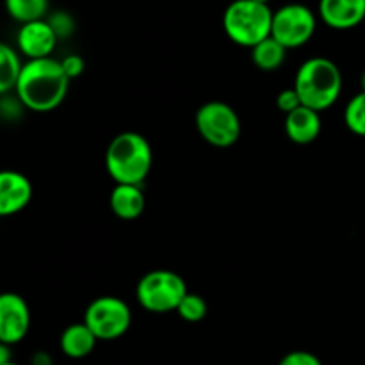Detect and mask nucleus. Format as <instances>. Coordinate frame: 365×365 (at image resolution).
<instances>
[{
  "instance_id": "1",
  "label": "nucleus",
  "mask_w": 365,
  "mask_h": 365,
  "mask_svg": "<svg viewBox=\"0 0 365 365\" xmlns=\"http://www.w3.org/2000/svg\"><path fill=\"white\" fill-rule=\"evenodd\" d=\"M68 88L70 78L64 73L61 61L45 57L24 64L14 93L29 110L48 113L63 103Z\"/></svg>"
},
{
  "instance_id": "2",
  "label": "nucleus",
  "mask_w": 365,
  "mask_h": 365,
  "mask_svg": "<svg viewBox=\"0 0 365 365\" xmlns=\"http://www.w3.org/2000/svg\"><path fill=\"white\" fill-rule=\"evenodd\" d=\"M152 164V146L139 132H121L107 146L106 170L116 184L141 185Z\"/></svg>"
},
{
  "instance_id": "3",
  "label": "nucleus",
  "mask_w": 365,
  "mask_h": 365,
  "mask_svg": "<svg viewBox=\"0 0 365 365\" xmlns=\"http://www.w3.org/2000/svg\"><path fill=\"white\" fill-rule=\"evenodd\" d=\"M292 88L298 91L303 106L321 113L341 98L342 71L328 57H310L296 71Z\"/></svg>"
},
{
  "instance_id": "4",
  "label": "nucleus",
  "mask_w": 365,
  "mask_h": 365,
  "mask_svg": "<svg viewBox=\"0 0 365 365\" xmlns=\"http://www.w3.org/2000/svg\"><path fill=\"white\" fill-rule=\"evenodd\" d=\"M273 14L274 11L267 4L234 0L228 4L223 14L225 34L235 45L252 50L271 36Z\"/></svg>"
},
{
  "instance_id": "5",
  "label": "nucleus",
  "mask_w": 365,
  "mask_h": 365,
  "mask_svg": "<svg viewBox=\"0 0 365 365\" xmlns=\"http://www.w3.org/2000/svg\"><path fill=\"white\" fill-rule=\"evenodd\" d=\"M187 292V284L180 274L170 269H155L138 282L135 299L148 312L166 314L177 310Z\"/></svg>"
},
{
  "instance_id": "6",
  "label": "nucleus",
  "mask_w": 365,
  "mask_h": 365,
  "mask_svg": "<svg viewBox=\"0 0 365 365\" xmlns=\"http://www.w3.org/2000/svg\"><path fill=\"white\" fill-rule=\"evenodd\" d=\"M195 125L198 134L216 148H230L239 141L242 132L241 118L234 107L214 100L207 102L196 110Z\"/></svg>"
},
{
  "instance_id": "7",
  "label": "nucleus",
  "mask_w": 365,
  "mask_h": 365,
  "mask_svg": "<svg viewBox=\"0 0 365 365\" xmlns=\"http://www.w3.org/2000/svg\"><path fill=\"white\" fill-rule=\"evenodd\" d=\"M84 323L91 328L98 341H116L130 328V307L118 296H100L86 309Z\"/></svg>"
},
{
  "instance_id": "8",
  "label": "nucleus",
  "mask_w": 365,
  "mask_h": 365,
  "mask_svg": "<svg viewBox=\"0 0 365 365\" xmlns=\"http://www.w3.org/2000/svg\"><path fill=\"white\" fill-rule=\"evenodd\" d=\"M317 16L305 4H285L273 14L271 36L287 50L299 48L314 38Z\"/></svg>"
},
{
  "instance_id": "9",
  "label": "nucleus",
  "mask_w": 365,
  "mask_h": 365,
  "mask_svg": "<svg viewBox=\"0 0 365 365\" xmlns=\"http://www.w3.org/2000/svg\"><path fill=\"white\" fill-rule=\"evenodd\" d=\"M31 330V309L16 292L0 296V344L14 346Z\"/></svg>"
},
{
  "instance_id": "10",
  "label": "nucleus",
  "mask_w": 365,
  "mask_h": 365,
  "mask_svg": "<svg viewBox=\"0 0 365 365\" xmlns=\"http://www.w3.org/2000/svg\"><path fill=\"white\" fill-rule=\"evenodd\" d=\"M59 38L56 36L53 29L45 20L31 21V24L20 25L16 34V46L21 56L27 57L29 61L45 59L52 57Z\"/></svg>"
},
{
  "instance_id": "11",
  "label": "nucleus",
  "mask_w": 365,
  "mask_h": 365,
  "mask_svg": "<svg viewBox=\"0 0 365 365\" xmlns=\"http://www.w3.org/2000/svg\"><path fill=\"white\" fill-rule=\"evenodd\" d=\"M317 16L335 31H349L365 20V0H319Z\"/></svg>"
},
{
  "instance_id": "12",
  "label": "nucleus",
  "mask_w": 365,
  "mask_h": 365,
  "mask_svg": "<svg viewBox=\"0 0 365 365\" xmlns=\"http://www.w3.org/2000/svg\"><path fill=\"white\" fill-rule=\"evenodd\" d=\"M32 200V184L24 173L6 170L0 175V216L21 212Z\"/></svg>"
},
{
  "instance_id": "13",
  "label": "nucleus",
  "mask_w": 365,
  "mask_h": 365,
  "mask_svg": "<svg viewBox=\"0 0 365 365\" xmlns=\"http://www.w3.org/2000/svg\"><path fill=\"white\" fill-rule=\"evenodd\" d=\"M285 134L294 145H310L321 134V116L317 110L302 106L285 116Z\"/></svg>"
},
{
  "instance_id": "14",
  "label": "nucleus",
  "mask_w": 365,
  "mask_h": 365,
  "mask_svg": "<svg viewBox=\"0 0 365 365\" xmlns=\"http://www.w3.org/2000/svg\"><path fill=\"white\" fill-rule=\"evenodd\" d=\"M110 210L114 216L120 220L132 221L143 216L146 207L145 192L141 185H128V184H116L109 198Z\"/></svg>"
},
{
  "instance_id": "15",
  "label": "nucleus",
  "mask_w": 365,
  "mask_h": 365,
  "mask_svg": "<svg viewBox=\"0 0 365 365\" xmlns=\"http://www.w3.org/2000/svg\"><path fill=\"white\" fill-rule=\"evenodd\" d=\"M96 335L93 334L91 328L82 321V323H73L70 327L64 328L63 335H61V351L68 356V359L81 360L86 359L95 349Z\"/></svg>"
},
{
  "instance_id": "16",
  "label": "nucleus",
  "mask_w": 365,
  "mask_h": 365,
  "mask_svg": "<svg viewBox=\"0 0 365 365\" xmlns=\"http://www.w3.org/2000/svg\"><path fill=\"white\" fill-rule=\"evenodd\" d=\"M285 59H287V48L273 36L252 48L253 64L262 71H277L285 63Z\"/></svg>"
},
{
  "instance_id": "17",
  "label": "nucleus",
  "mask_w": 365,
  "mask_h": 365,
  "mask_svg": "<svg viewBox=\"0 0 365 365\" xmlns=\"http://www.w3.org/2000/svg\"><path fill=\"white\" fill-rule=\"evenodd\" d=\"M24 64L25 63H21L20 56L13 46L6 45V43L0 45V93L2 95L14 93Z\"/></svg>"
},
{
  "instance_id": "18",
  "label": "nucleus",
  "mask_w": 365,
  "mask_h": 365,
  "mask_svg": "<svg viewBox=\"0 0 365 365\" xmlns=\"http://www.w3.org/2000/svg\"><path fill=\"white\" fill-rule=\"evenodd\" d=\"M7 14L20 25L45 20L48 0H6Z\"/></svg>"
},
{
  "instance_id": "19",
  "label": "nucleus",
  "mask_w": 365,
  "mask_h": 365,
  "mask_svg": "<svg viewBox=\"0 0 365 365\" xmlns=\"http://www.w3.org/2000/svg\"><path fill=\"white\" fill-rule=\"evenodd\" d=\"M344 123L353 134L365 138V93L360 91L346 103Z\"/></svg>"
},
{
  "instance_id": "20",
  "label": "nucleus",
  "mask_w": 365,
  "mask_h": 365,
  "mask_svg": "<svg viewBox=\"0 0 365 365\" xmlns=\"http://www.w3.org/2000/svg\"><path fill=\"white\" fill-rule=\"evenodd\" d=\"M207 302L200 294L195 292H187L185 298L182 299L180 305H178L177 314L187 323H200L202 319H205L207 316Z\"/></svg>"
},
{
  "instance_id": "21",
  "label": "nucleus",
  "mask_w": 365,
  "mask_h": 365,
  "mask_svg": "<svg viewBox=\"0 0 365 365\" xmlns=\"http://www.w3.org/2000/svg\"><path fill=\"white\" fill-rule=\"evenodd\" d=\"M46 21H48L50 27L53 29V32H56L59 39L70 38L75 32V20L66 11H56V13H52L46 18Z\"/></svg>"
},
{
  "instance_id": "22",
  "label": "nucleus",
  "mask_w": 365,
  "mask_h": 365,
  "mask_svg": "<svg viewBox=\"0 0 365 365\" xmlns=\"http://www.w3.org/2000/svg\"><path fill=\"white\" fill-rule=\"evenodd\" d=\"M25 109H27V107H25L24 102L18 98L16 93H6V95H2V98H0V114H2L4 120H20Z\"/></svg>"
},
{
  "instance_id": "23",
  "label": "nucleus",
  "mask_w": 365,
  "mask_h": 365,
  "mask_svg": "<svg viewBox=\"0 0 365 365\" xmlns=\"http://www.w3.org/2000/svg\"><path fill=\"white\" fill-rule=\"evenodd\" d=\"M302 106H303L302 98H299L298 91H296L294 88L284 89V91L278 93L277 107L285 114V116H287V114H291L292 110H296L298 107H302Z\"/></svg>"
},
{
  "instance_id": "24",
  "label": "nucleus",
  "mask_w": 365,
  "mask_h": 365,
  "mask_svg": "<svg viewBox=\"0 0 365 365\" xmlns=\"http://www.w3.org/2000/svg\"><path fill=\"white\" fill-rule=\"evenodd\" d=\"M278 365H323V362H321L319 356L314 355V353L298 349V351L287 353Z\"/></svg>"
},
{
  "instance_id": "25",
  "label": "nucleus",
  "mask_w": 365,
  "mask_h": 365,
  "mask_svg": "<svg viewBox=\"0 0 365 365\" xmlns=\"http://www.w3.org/2000/svg\"><path fill=\"white\" fill-rule=\"evenodd\" d=\"M61 64H63V70L64 73L68 75V78H77L81 77L82 71H84L86 68V63L84 59H82L78 53H70V56H66L64 59H61Z\"/></svg>"
},
{
  "instance_id": "26",
  "label": "nucleus",
  "mask_w": 365,
  "mask_h": 365,
  "mask_svg": "<svg viewBox=\"0 0 365 365\" xmlns=\"http://www.w3.org/2000/svg\"><path fill=\"white\" fill-rule=\"evenodd\" d=\"M31 365H52V359H50L48 353L38 351L34 353V356H32Z\"/></svg>"
},
{
  "instance_id": "27",
  "label": "nucleus",
  "mask_w": 365,
  "mask_h": 365,
  "mask_svg": "<svg viewBox=\"0 0 365 365\" xmlns=\"http://www.w3.org/2000/svg\"><path fill=\"white\" fill-rule=\"evenodd\" d=\"M360 86H362V91L365 93V71L362 73V77H360Z\"/></svg>"
},
{
  "instance_id": "28",
  "label": "nucleus",
  "mask_w": 365,
  "mask_h": 365,
  "mask_svg": "<svg viewBox=\"0 0 365 365\" xmlns=\"http://www.w3.org/2000/svg\"><path fill=\"white\" fill-rule=\"evenodd\" d=\"M253 2H259V4H267V6H269V2H271V0H253Z\"/></svg>"
},
{
  "instance_id": "29",
  "label": "nucleus",
  "mask_w": 365,
  "mask_h": 365,
  "mask_svg": "<svg viewBox=\"0 0 365 365\" xmlns=\"http://www.w3.org/2000/svg\"><path fill=\"white\" fill-rule=\"evenodd\" d=\"M4 365H18V364H14V362H11V364H4Z\"/></svg>"
}]
</instances>
